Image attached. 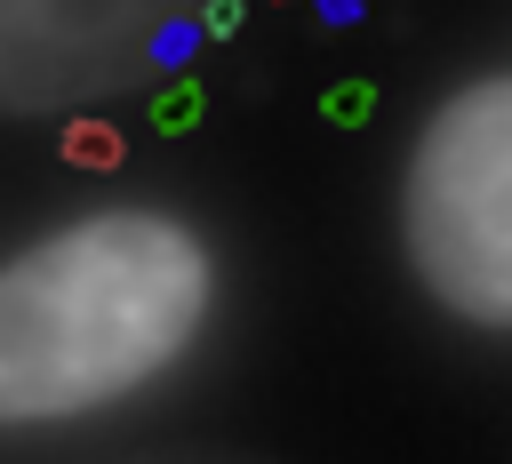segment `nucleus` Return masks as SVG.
<instances>
[{
	"label": "nucleus",
	"mask_w": 512,
	"mask_h": 464,
	"mask_svg": "<svg viewBox=\"0 0 512 464\" xmlns=\"http://www.w3.org/2000/svg\"><path fill=\"white\" fill-rule=\"evenodd\" d=\"M64 160H72V168H120V136H112L104 120H72V128H64Z\"/></svg>",
	"instance_id": "obj_4"
},
{
	"label": "nucleus",
	"mask_w": 512,
	"mask_h": 464,
	"mask_svg": "<svg viewBox=\"0 0 512 464\" xmlns=\"http://www.w3.org/2000/svg\"><path fill=\"white\" fill-rule=\"evenodd\" d=\"M400 216L432 304L512 328V80H472L424 120Z\"/></svg>",
	"instance_id": "obj_2"
},
{
	"label": "nucleus",
	"mask_w": 512,
	"mask_h": 464,
	"mask_svg": "<svg viewBox=\"0 0 512 464\" xmlns=\"http://www.w3.org/2000/svg\"><path fill=\"white\" fill-rule=\"evenodd\" d=\"M208 312V248L152 216H88L0 272V424L80 416L160 376Z\"/></svg>",
	"instance_id": "obj_1"
},
{
	"label": "nucleus",
	"mask_w": 512,
	"mask_h": 464,
	"mask_svg": "<svg viewBox=\"0 0 512 464\" xmlns=\"http://www.w3.org/2000/svg\"><path fill=\"white\" fill-rule=\"evenodd\" d=\"M192 40H200V24H176V16H168V24L152 32V56H160V64H176V56H192Z\"/></svg>",
	"instance_id": "obj_6"
},
{
	"label": "nucleus",
	"mask_w": 512,
	"mask_h": 464,
	"mask_svg": "<svg viewBox=\"0 0 512 464\" xmlns=\"http://www.w3.org/2000/svg\"><path fill=\"white\" fill-rule=\"evenodd\" d=\"M200 32H208V40H232V32H240V0H208V8H200Z\"/></svg>",
	"instance_id": "obj_7"
},
{
	"label": "nucleus",
	"mask_w": 512,
	"mask_h": 464,
	"mask_svg": "<svg viewBox=\"0 0 512 464\" xmlns=\"http://www.w3.org/2000/svg\"><path fill=\"white\" fill-rule=\"evenodd\" d=\"M320 16H328V24H352V16H360V0H320Z\"/></svg>",
	"instance_id": "obj_8"
},
{
	"label": "nucleus",
	"mask_w": 512,
	"mask_h": 464,
	"mask_svg": "<svg viewBox=\"0 0 512 464\" xmlns=\"http://www.w3.org/2000/svg\"><path fill=\"white\" fill-rule=\"evenodd\" d=\"M200 112H208L200 80H168V88L152 96V128H160V136H184V128H200Z\"/></svg>",
	"instance_id": "obj_3"
},
{
	"label": "nucleus",
	"mask_w": 512,
	"mask_h": 464,
	"mask_svg": "<svg viewBox=\"0 0 512 464\" xmlns=\"http://www.w3.org/2000/svg\"><path fill=\"white\" fill-rule=\"evenodd\" d=\"M320 112H328L336 128H360V120L376 112V88H368V80H336V88L320 96Z\"/></svg>",
	"instance_id": "obj_5"
}]
</instances>
